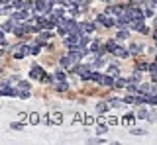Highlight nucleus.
Segmentation results:
<instances>
[{"label": "nucleus", "mask_w": 157, "mask_h": 145, "mask_svg": "<svg viewBox=\"0 0 157 145\" xmlns=\"http://www.w3.org/2000/svg\"><path fill=\"white\" fill-rule=\"evenodd\" d=\"M96 22L102 24V26H106V28H114V26H116V20L110 18L108 14H98V16H96Z\"/></svg>", "instance_id": "1"}, {"label": "nucleus", "mask_w": 157, "mask_h": 145, "mask_svg": "<svg viewBox=\"0 0 157 145\" xmlns=\"http://www.w3.org/2000/svg\"><path fill=\"white\" fill-rule=\"evenodd\" d=\"M124 12L130 16V20H143V12L139 10V8H135V6H130V8H126Z\"/></svg>", "instance_id": "2"}, {"label": "nucleus", "mask_w": 157, "mask_h": 145, "mask_svg": "<svg viewBox=\"0 0 157 145\" xmlns=\"http://www.w3.org/2000/svg\"><path fill=\"white\" fill-rule=\"evenodd\" d=\"M28 55H30V45L20 43L14 49V57H16V59H24V57H28Z\"/></svg>", "instance_id": "3"}, {"label": "nucleus", "mask_w": 157, "mask_h": 145, "mask_svg": "<svg viewBox=\"0 0 157 145\" xmlns=\"http://www.w3.org/2000/svg\"><path fill=\"white\" fill-rule=\"evenodd\" d=\"M128 26H132L135 32H141V34H145L147 32V28H145V24H143V20H130V24Z\"/></svg>", "instance_id": "4"}, {"label": "nucleus", "mask_w": 157, "mask_h": 145, "mask_svg": "<svg viewBox=\"0 0 157 145\" xmlns=\"http://www.w3.org/2000/svg\"><path fill=\"white\" fill-rule=\"evenodd\" d=\"M41 75H43V69L39 67V65H32V69H30V78H41Z\"/></svg>", "instance_id": "5"}, {"label": "nucleus", "mask_w": 157, "mask_h": 145, "mask_svg": "<svg viewBox=\"0 0 157 145\" xmlns=\"http://www.w3.org/2000/svg\"><path fill=\"white\" fill-rule=\"evenodd\" d=\"M114 57H120V59H126V57H130V53H128V49H124V47H120V45H116L112 51Z\"/></svg>", "instance_id": "6"}, {"label": "nucleus", "mask_w": 157, "mask_h": 145, "mask_svg": "<svg viewBox=\"0 0 157 145\" xmlns=\"http://www.w3.org/2000/svg\"><path fill=\"white\" fill-rule=\"evenodd\" d=\"M34 8L37 12H41V14H47V0H35Z\"/></svg>", "instance_id": "7"}, {"label": "nucleus", "mask_w": 157, "mask_h": 145, "mask_svg": "<svg viewBox=\"0 0 157 145\" xmlns=\"http://www.w3.org/2000/svg\"><path fill=\"white\" fill-rule=\"evenodd\" d=\"M98 82H100V84H104V86H110V88H112V84H114V78L110 77V75H100V78H98Z\"/></svg>", "instance_id": "8"}, {"label": "nucleus", "mask_w": 157, "mask_h": 145, "mask_svg": "<svg viewBox=\"0 0 157 145\" xmlns=\"http://www.w3.org/2000/svg\"><path fill=\"white\" fill-rule=\"evenodd\" d=\"M49 37H51V34H49V32L45 30V32H41V34H39V37L35 39V43H37V45H45V43H47V39H49Z\"/></svg>", "instance_id": "9"}, {"label": "nucleus", "mask_w": 157, "mask_h": 145, "mask_svg": "<svg viewBox=\"0 0 157 145\" xmlns=\"http://www.w3.org/2000/svg\"><path fill=\"white\" fill-rule=\"evenodd\" d=\"M78 28H81V34H90L96 26H94V24H90V22H87V24H81Z\"/></svg>", "instance_id": "10"}, {"label": "nucleus", "mask_w": 157, "mask_h": 145, "mask_svg": "<svg viewBox=\"0 0 157 145\" xmlns=\"http://www.w3.org/2000/svg\"><path fill=\"white\" fill-rule=\"evenodd\" d=\"M134 122H135V116H134V114H126V116L122 118V123H124V125H132Z\"/></svg>", "instance_id": "11"}, {"label": "nucleus", "mask_w": 157, "mask_h": 145, "mask_svg": "<svg viewBox=\"0 0 157 145\" xmlns=\"http://www.w3.org/2000/svg\"><path fill=\"white\" fill-rule=\"evenodd\" d=\"M59 65H61L63 69H67V67H71V65H73V61L69 59V55L67 57H61V59H59Z\"/></svg>", "instance_id": "12"}, {"label": "nucleus", "mask_w": 157, "mask_h": 145, "mask_svg": "<svg viewBox=\"0 0 157 145\" xmlns=\"http://www.w3.org/2000/svg\"><path fill=\"white\" fill-rule=\"evenodd\" d=\"M108 75H110L112 78L120 77V69H118V67H114V65H110V67H108Z\"/></svg>", "instance_id": "13"}, {"label": "nucleus", "mask_w": 157, "mask_h": 145, "mask_svg": "<svg viewBox=\"0 0 157 145\" xmlns=\"http://www.w3.org/2000/svg\"><path fill=\"white\" fill-rule=\"evenodd\" d=\"M139 51H141V47H139L137 43H132V45H130V49H128V53H130V55H137Z\"/></svg>", "instance_id": "14"}, {"label": "nucleus", "mask_w": 157, "mask_h": 145, "mask_svg": "<svg viewBox=\"0 0 157 145\" xmlns=\"http://www.w3.org/2000/svg\"><path fill=\"white\" fill-rule=\"evenodd\" d=\"M69 88V84L65 82V80H57V84H55V90H59V92H63V90H67Z\"/></svg>", "instance_id": "15"}, {"label": "nucleus", "mask_w": 157, "mask_h": 145, "mask_svg": "<svg viewBox=\"0 0 157 145\" xmlns=\"http://www.w3.org/2000/svg\"><path fill=\"white\" fill-rule=\"evenodd\" d=\"M2 94H6V96H16V92L18 90H14V88H10V86H2Z\"/></svg>", "instance_id": "16"}, {"label": "nucleus", "mask_w": 157, "mask_h": 145, "mask_svg": "<svg viewBox=\"0 0 157 145\" xmlns=\"http://www.w3.org/2000/svg\"><path fill=\"white\" fill-rule=\"evenodd\" d=\"M18 22H14V20H10V22H6V24H2V32H12V28L16 26Z\"/></svg>", "instance_id": "17"}, {"label": "nucleus", "mask_w": 157, "mask_h": 145, "mask_svg": "<svg viewBox=\"0 0 157 145\" xmlns=\"http://www.w3.org/2000/svg\"><path fill=\"white\" fill-rule=\"evenodd\" d=\"M122 102H126V104H139V96H126Z\"/></svg>", "instance_id": "18"}, {"label": "nucleus", "mask_w": 157, "mask_h": 145, "mask_svg": "<svg viewBox=\"0 0 157 145\" xmlns=\"http://www.w3.org/2000/svg\"><path fill=\"white\" fill-rule=\"evenodd\" d=\"M87 71H90V67H87V65H77V67H75V73H77V75H85Z\"/></svg>", "instance_id": "19"}, {"label": "nucleus", "mask_w": 157, "mask_h": 145, "mask_svg": "<svg viewBox=\"0 0 157 145\" xmlns=\"http://www.w3.org/2000/svg\"><path fill=\"white\" fill-rule=\"evenodd\" d=\"M124 86H126V90H128V92H132V94H137V86H135L134 82H130V80H128V84H124Z\"/></svg>", "instance_id": "20"}, {"label": "nucleus", "mask_w": 157, "mask_h": 145, "mask_svg": "<svg viewBox=\"0 0 157 145\" xmlns=\"http://www.w3.org/2000/svg\"><path fill=\"white\" fill-rule=\"evenodd\" d=\"M28 118H30V123H39V114H35V112H32Z\"/></svg>", "instance_id": "21"}, {"label": "nucleus", "mask_w": 157, "mask_h": 145, "mask_svg": "<svg viewBox=\"0 0 157 145\" xmlns=\"http://www.w3.org/2000/svg\"><path fill=\"white\" fill-rule=\"evenodd\" d=\"M124 84H126V80H124V78H120V77H116V80H114L112 86H116V88H122Z\"/></svg>", "instance_id": "22"}, {"label": "nucleus", "mask_w": 157, "mask_h": 145, "mask_svg": "<svg viewBox=\"0 0 157 145\" xmlns=\"http://www.w3.org/2000/svg\"><path fill=\"white\" fill-rule=\"evenodd\" d=\"M83 123H85V125H92V123H94V118H92V116H83Z\"/></svg>", "instance_id": "23"}, {"label": "nucleus", "mask_w": 157, "mask_h": 145, "mask_svg": "<svg viewBox=\"0 0 157 145\" xmlns=\"http://www.w3.org/2000/svg\"><path fill=\"white\" fill-rule=\"evenodd\" d=\"M65 78H67V73H63V71L55 73V80H65Z\"/></svg>", "instance_id": "24"}, {"label": "nucleus", "mask_w": 157, "mask_h": 145, "mask_svg": "<svg viewBox=\"0 0 157 145\" xmlns=\"http://www.w3.org/2000/svg\"><path fill=\"white\" fill-rule=\"evenodd\" d=\"M53 123H63V116L57 112V114H53V120H51Z\"/></svg>", "instance_id": "25"}, {"label": "nucleus", "mask_w": 157, "mask_h": 145, "mask_svg": "<svg viewBox=\"0 0 157 145\" xmlns=\"http://www.w3.org/2000/svg\"><path fill=\"white\" fill-rule=\"evenodd\" d=\"M37 53H39V45H30V55H37Z\"/></svg>", "instance_id": "26"}, {"label": "nucleus", "mask_w": 157, "mask_h": 145, "mask_svg": "<svg viewBox=\"0 0 157 145\" xmlns=\"http://www.w3.org/2000/svg\"><path fill=\"white\" fill-rule=\"evenodd\" d=\"M96 110L100 112V114H104V112L108 110V104H104V102H100V104H98V106H96Z\"/></svg>", "instance_id": "27"}, {"label": "nucleus", "mask_w": 157, "mask_h": 145, "mask_svg": "<svg viewBox=\"0 0 157 145\" xmlns=\"http://www.w3.org/2000/svg\"><path fill=\"white\" fill-rule=\"evenodd\" d=\"M18 88H20V90H28V88H30V82H28V80H22V82L18 84Z\"/></svg>", "instance_id": "28"}, {"label": "nucleus", "mask_w": 157, "mask_h": 145, "mask_svg": "<svg viewBox=\"0 0 157 145\" xmlns=\"http://www.w3.org/2000/svg\"><path fill=\"white\" fill-rule=\"evenodd\" d=\"M108 106H114V108H118V106H122V100H118V98H112Z\"/></svg>", "instance_id": "29"}, {"label": "nucleus", "mask_w": 157, "mask_h": 145, "mask_svg": "<svg viewBox=\"0 0 157 145\" xmlns=\"http://www.w3.org/2000/svg\"><path fill=\"white\" fill-rule=\"evenodd\" d=\"M98 49H100V43H98V41H94V43H90V51H92V53H96Z\"/></svg>", "instance_id": "30"}, {"label": "nucleus", "mask_w": 157, "mask_h": 145, "mask_svg": "<svg viewBox=\"0 0 157 145\" xmlns=\"http://www.w3.org/2000/svg\"><path fill=\"white\" fill-rule=\"evenodd\" d=\"M137 118H139V120H143V118H147V110H145V108H141V110L137 112Z\"/></svg>", "instance_id": "31"}, {"label": "nucleus", "mask_w": 157, "mask_h": 145, "mask_svg": "<svg viewBox=\"0 0 157 145\" xmlns=\"http://www.w3.org/2000/svg\"><path fill=\"white\" fill-rule=\"evenodd\" d=\"M128 32H126V30H122V32H118V39H128Z\"/></svg>", "instance_id": "32"}, {"label": "nucleus", "mask_w": 157, "mask_h": 145, "mask_svg": "<svg viewBox=\"0 0 157 145\" xmlns=\"http://www.w3.org/2000/svg\"><path fill=\"white\" fill-rule=\"evenodd\" d=\"M116 45H118L116 41H108V43H106V49H108V51L112 53V51H114V47H116Z\"/></svg>", "instance_id": "33"}, {"label": "nucleus", "mask_w": 157, "mask_h": 145, "mask_svg": "<svg viewBox=\"0 0 157 145\" xmlns=\"http://www.w3.org/2000/svg\"><path fill=\"white\" fill-rule=\"evenodd\" d=\"M147 132L145 129H132V135H137V137H139V135H145Z\"/></svg>", "instance_id": "34"}, {"label": "nucleus", "mask_w": 157, "mask_h": 145, "mask_svg": "<svg viewBox=\"0 0 157 145\" xmlns=\"http://www.w3.org/2000/svg\"><path fill=\"white\" fill-rule=\"evenodd\" d=\"M2 14H12V4H8V6H4V8H2Z\"/></svg>", "instance_id": "35"}, {"label": "nucleus", "mask_w": 157, "mask_h": 145, "mask_svg": "<svg viewBox=\"0 0 157 145\" xmlns=\"http://www.w3.org/2000/svg\"><path fill=\"white\" fill-rule=\"evenodd\" d=\"M39 122L43 123V125H49V123H51V120H49V116H45V118H39Z\"/></svg>", "instance_id": "36"}, {"label": "nucleus", "mask_w": 157, "mask_h": 145, "mask_svg": "<svg viewBox=\"0 0 157 145\" xmlns=\"http://www.w3.org/2000/svg\"><path fill=\"white\" fill-rule=\"evenodd\" d=\"M116 123H118V118L110 116V118H108V125H116Z\"/></svg>", "instance_id": "37"}, {"label": "nucleus", "mask_w": 157, "mask_h": 145, "mask_svg": "<svg viewBox=\"0 0 157 145\" xmlns=\"http://www.w3.org/2000/svg\"><path fill=\"white\" fill-rule=\"evenodd\" d=\"M22 127H24V123H20V122H18V123H16V122L12 123V129H22Z\"/></svg>", "instance_id": "38"}, {"label": "nucleus", "mask_w": 157, "mask_h": 145, "mask_svg": "<svg viewBox=\"0 0 157 145\" xmlns=\"http://www.w3.org/2000/svg\"><path fill=\"white\" fill-rule=\"evenodd\" d=\"M96 132H98V134H106V132H108V127H106V125H98V129H96Z\"/></svg>", "instance_id": "39"}, {"label": "nucleus", "mask_w": 157, "mask_h": 145, "mask_svg": "<svg viewBox=\"0 0 157 145\" xmlns=\"http://www.w3.org/2000/svg\"><path fill=\"white\" fill-rule=\"evenodd\" d=\"M75 122H83V114H81V112L75 114Z\"/></svg>", "instance_id": "40"}, {"label": "nucleus", "mask_w": 157, "mask_h": 145, "mask_svg": "<svg viewBox=\"0 0 157 145\" xmlns=\"http://www.w3.org/2000/svg\"><path fill=\"white\" fill-rule=\"evenodd\" d=\"M147 118H149V122H155V114L151 112V114H147Z\"/></svg>", "instance_id": "41"}, {"label": "nucleus", "mask_w": 157, "mask_h": 145, "mask_svg": "<svg viewBox=\"0 0 157 145\" xmlns=\"http://www.w3.org/2000/svg\"><path fill=\"white\" fill-rule=\"evenodd\" d=\"M18 118H20V120H26V118H28V114H24V112H20V114H18Z\"/></svg>", "instance_id": "42"}, {"label": "nucleus", "mask_w": 157, "mask_h": 145, "mask_svg": "<svg viewBox=\"0 0 157 145\" xmlns=\"http://www.w3.org/2000/svg\"><path fill=\"white\" fill-rule=\"evenodd\" d=\"M0 43H4V32L0 30Z\"/></svg>", "instance_id": "43"}, {"label": "nucleus", "mask_w": 157, "mask_h": 145, "mask_svg": "<svg viewBox=\"0 0 157 145\" xmlns=\"http://www.w3.org/2000/svg\"><path fill=\"white\" fill-rule=\"evenodd\" d=\"M4 2H6V0H0V4H4Z\"/></svg>", "instance_id": "44"}, {"label": "nucleus", "mask_w": 157, "mask_h": 145, "mask_svg": "<svg viewBox=\"0 0 157 145\" xmlns=\"http://www.w3.org/2000/svg\"><path fill=\"white\" fill-rule=\"evenodd\" d=\"M149 2H151V4H153V2H155V0H149Z\"/></svg>", "instance_id": "45"}, {"label": "nucleus", "mask_w": 157, "mask_h": 145, "mask_svg": "<svg viewBox=\"0 0 157 145\" xmlns=\"http://www.w3.org/2000/svg\"><path fill=\"white\" fill-rule=\"evenodd\" d=\"M57 2H63V0H57Z\"/></svg>", "instance_id": "46"}, {"label": "nucleus", "mask_w": 157, "mask_h": 145, "mask_svg": "<svg viewBox=\"0 0 157 145\" xmlns=\"http://www.w3.org/2000/svg\"><path fill=\"white\" fill-rule=\"evenodd\" d=\"M0 94H2V90H0Z\"/></svg>", "instance_id": "47"}]
</instances>
